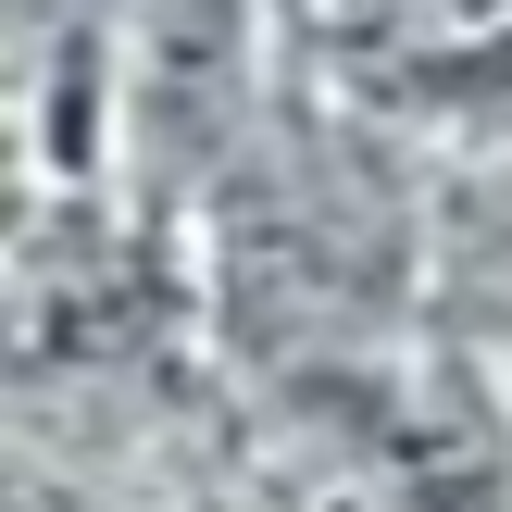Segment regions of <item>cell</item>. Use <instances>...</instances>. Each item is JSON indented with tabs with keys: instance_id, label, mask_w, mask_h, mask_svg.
Instances as JSON below:
<instances>
[{
	"instance_id": "cell-1",
	"label": "cell",
	"mask_w": 512,
	"mask_h": 512,
	"mask_svg": "<svg viewBox=\"0 0 512 512\" xmlns=\"http://www.w3.org/2000/svg\"><path fill=\"white\" fill-rule=\"evenodd\" d=\"M400 512H512V475H488V463H413L400 475Z\"/></svg>"
}]
</instances>
